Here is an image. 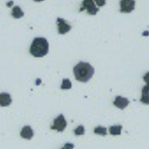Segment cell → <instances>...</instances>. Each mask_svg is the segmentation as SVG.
<instances>
[{
	"mask_svg": "<svg viewBox=\"0 0 149 149\" xmlns=\"http://www.w3.org/2000/svg\"><path fill=\"white\" fill-rule=\"evenodd\" d=\"M94 133L101 135L103 136H105L107 134V129L106 127H103L102 126H98L94 129Z\"/></svg>",
	"mask_w": 149,
	"mask_h": 149,
	"instance_id": "obj_13",
	"label": "cell"
},
{
	"mask_svg": "<svg viewBox=\"0 0 149 149\" xmlns=\"http://www.w3.org/2000/svg\"><path fill=\"white\" fill-rule=\"evenodd\" d=\"M67 126V122L63 114H60L54 119L53 126L51 127L53 130H56L58 132H63Z\"/></svg>",
	"mask_w": 149,
	"mask_h": 149,
	"instance_id": "obj_4",
	"label": "cell"
},
{
	"mask_svg": "<svg viewBox=\"0 0 149 149\" xmlns=\"http://www.w3.org/2000/svg\"><path fill=\"white\" fill-rule=\"evenodd\" d=\"M34 1H36V2H41V1H44V0H34Z\"/></svg>",
	"mask_w": 149,
	"mask_h": 149,
	"instance_id": "obj_18",
	"label": "cell"
},
{
	"mask_svg": "<svg viewBox=\"0 0 149 149\" xmlns=\"http://www.w3.org/2000/svg\"><path fill=\"white\" fill-rule=\"evenodd\" d=\"M97 4V5L99 7H102L105 6L106 4V0H94Z\"/></svg>",
	"mask_w": 149,
	"mask_h": 149,
	"instance_id": "obj_16",
	"label": "cell"
},
{
	"mask_svg": "<svg viewBox=\"0 0 149 149\" xmlns=\"http://www.w3.org/2000/svg\"><path fill=\"white\" fill-rule=\"evenodd\" d=\"M12 16L16 19H19L24 16V13L22 11L21 8L18 6H14L12 10Z\"/></svg>",
	"mask_w": 149,
	"mask_h": 149,
	"instance_id": "obj_10",
	"label": "cell"
},
{
	"mask_svg": "<svg viewBox=\"0 0 149 149\" xmlns=\"http://www.w3.org/2000/svg\"><path fill=\"white\" fill-rule=\"evenodd\" d=\"M141 101L148 104V86L147 85L145 86L142 89V97Z\"/></svg>",
	"mask_w": 149,
	"mask_h": 149,
	"instance_id": "obj_12",
	"label": "cell"
},
{
	"mask_svg": "<svg viewBox=\"0 0 149 149\" xmlns=\"http://www.w3.org/2000/svg\"><path fill=\"white\" fill-rule=\"evenodd\" d=\"M49 44L47 40L43 37L34 39L30 48V52L36 57H42L48 53Z\"/></svg>",
	"mask_w": 149,
	"mask_h": 149,
	"instance_id": "obj_2",
	"label": "cell"
},
{
	"mask_svg": "<svg viewBox=\"0 0 149 149\" xmlns=\"http://www.w3.org/2000/svg\"><path fill=\"white\" fill-rule=\"evenodd\" d=\"M122 128L121 126H113L110 127L109 131L112 136H120L121 134Z\"/></svg>",
	"mask_w": 149,
	"mask_h": 149,
	"instance_id": "obj_11",
	"label": "cell"
},
{
	"mask_svg": "<svg viewBox=\"0 0 149 149\" xmlns=\"http://www.w3.org/2000/svg\"><path fill=\"white\" fill-rule=\"evenodd\" d=\"M73 72L77 81L86 83L93 77L95 70L90 63L81 62L74 67Z\"/></svg>",
	"mask_w": 149,
	"mask_h": 149,
	"instance_id": "obj_1",
	"label": "cell"
},
{
	"mask_svg": "<svg viewBox=\"0 0 149 149\" xmlns=\"http://www.w3.org/2000/svg\"><path fill=\"white\" fill-rule=\"evenodd\" d=\"M21 136L26 139L31 140L33 136V132L31 126H25L21 132Z\"/></svg>",
	"mask_w": 149,
	"mask_h": 149,
	"instance_id": "obj_8",
	"label": "cell"
},
{
	"mask_svg": "<svg viewBox=\"0 0 149 149\" xmlns=\"http://www.w3.org/2000/svg\"><path fill=\"white\" fill-rule=\"evenodd\" d=\"M13 4V1H10V2H9V3H7V5L8 6V7H10Z\"/></svg>",
	"mask_w": 149,
	"mask_h": 149,
	"instance_id": "obj_17",
	"label": "cell"
},
{
	"mask_svg": "<svg viewBox=\"0 0 149 149\" xmlns=\"http://www.w3.org/2000/svg\"><path fill=\"white\" fill-rule=\"evenodd\" d=\"M129 104H130V101L126 98H123L120 96H116L115 101L113 102L114 105L121 109H125Z\"/></svg>",
	"mask_w": 149,
	"mask_h": 149,
	"instance_id": "obj_7",
	"label": "cell"
},
{
	"mask_svg": "<svg viewBox=\"0 0 149 149\" xmlns=\"http://www.w3.org/2000/svg\"><path fill=\"white\" fill-rule=\"evenodd\" d=\"M12 99L11 96L8 93H1L0 94V106L5 107L8 106L11 104Z\"/></svg>",
	"mask_w": 149,
	"mask_h": 149,
	"instance_id": "obj_9",
	"label": "cell"
},
{
	"mask_svg": "<svg viewBox=\"0 0 149 149\" xmlns=\"http://www.w3.org/2000/svg\"><path fill=\"white\" fill-rule=\"evenodd\" d=\"M135 0H121L120 11L121 13H130L135 9Z\"/></svg>",
	"mask_w": 149,
	"mask_h": 149,
	"instance_id": "obj_5",
	"label": "cell"
},
{
	"mask_svg": "<svg viewBox=\"0 0 149 149\" xmlns=\"http://www.w3.org/2000/svg\"><path fill=\"white\" fill-rule=\"evenodd\" d=\"M74 133H75L76 136L84 135V133H85V129H84V127L83 126H79L74 130Z\"/></svg>",
	"mask_w": 149,
	"mask_h": 149,
	"instance_id": "obj_15",
	"label": "cell"
},
{
	"mask_svg": "<svg viewBox=\"0 0 149 149\" xmlns=\"http://www.w3.org/2000/svg\"><path fill=\"white\" fill-rule=\"evenodd\" d=\"M86 9L87 13L91 15H96L99 11V9L96 6L93 0H84L82 7L80 9V12Z\"/></svg>",
	"mask_w": 149,
	"mask_h": 149,
	"instance_id": "obj_3",
	"label": "cell"
},
{
	"mask_svg": "<svg viewBox=\"0 0 149 149\" xmlns=\"http://www.w3.org/2000/svg\"><path fill=\"white\" fill-rule=\"evenodd\" d=\"M72 88V83L69 79H63V83L61 86L62 89H69Z\"/></svg>",
	"mask_w": 149,
	"mask_h": 149,
	"instance_id": "obj_14",
	"label": "cell"
},
{
	"mask_svg": "<svg viewBox=\"0 0 149 149\" xmlns=\"http://www.w3.org/2000/svg\"><path fill=\"white\" fill-rule=\"evenodd\" d=\"M57 24L58 27V33L59 34H65L71 31V26L68 24L64 19L58 18L57 19Z\"/></svg>",
	"mask_w": 149,
	"mask_h": 149,
	"instance_id": "obj_6",
	"label": "cell"
}]
</instances>
